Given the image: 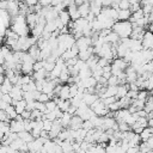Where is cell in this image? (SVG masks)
Returning <instances> with one entry per match:
<instances>
[{"label":"cell","instance_id":"4316f807","mask_svg":"<svg viewBox=\"0 0 153 153\" xmlns=\"http://www.w3.org/2000/svg\"><path fill=\"white\" fill-rule=\"evenodd\" d=\"M18 137H20L23 141H25V142H30V141H32L35 137H33V135L30 133V131H26V130H23V131H20V133H18Z\"/></svg>","mask_w":153,"mask_h":153},{"label":"cell","instance_id":"836d02e7","mask_svg":"<svg viewBox=\"0 0 153 153\" xmlns=\"http://www.w3.org/2000/svg\"><path fill=\"white\" fill-rule=\"evenodd\" d=\"M55 63H56V62H50V61L44 60V69H45L48 73H50V72L53 71V68L55 67Z\"/></svg>","mask_w":153,"mask_h":153},{"label":"cell","instance_id":"6f0895ef","mask_svg":"<svg viewBox=\"0 0 153 153\" xmlns=\"http://www.w3.org/2000/svg\"><path fill=\"white\" fill-rule=\"evenodd\" d=\"M1 147H2V142L0 141V149H1Z\"/></svg>","mask_w":153,"mask_h":153},{"label":"cell","instance_id":"ffe728a7","mask_svg":"<svg viewBox=\"0 0 153 153\" xmlns=\"http://www.w3.org/2000/svg\"><path fill=\"white\" fill-rule=\"evenodd\" d=\"M131 18L130 10H118L117 11V20H129Z\"/></svg>","mask_w":153,"mask_h":153},{"label":"cell","instance_id":"f546056e","mask_svg":"<svg viewBox=\"0 0 153 153\" xmlns=\"http://www.w3.org/2000/svg\"><path fill=\"white\" fill-rule=\"evenodd\" d=\"M149 97V92L148 91H146V90H139V92H137V99H140V100H147V98Z\"/></svg>","mask_w":153,"mask_h":153},{"label":"cell","instance_id":"681fc988","mask_svg":"<svg viewBox=\"0 0 153 153\" xmlns=\"http://www.w3.org/2000/svg\"><path fill=\"white\" fill-rule=\"evenodd\" d=\"M143 129H145L143 127H136V128H133V131H134L135 134H141Z\"/></svg>","mask_w":153,"mask_h":153},{"label":"cell","instance_id":"f35d334b","mask_svg":"<svg viewBox=\"0 0 153 153\" xmlns=\"http://www.w3.org/2000/svg\"><path fill=\"white\" fill-rule=\"evenodd\" d=\"M0 121L6 122V123H10V121H11V120L8 118L6 111H5V110H1V109H0Z\"/></svg>","mask_w":153,"mask_h":153},{"label":"cell","instance_id":"277c9868","mask_svg":"<svg viewBox=\"0 0 153 153\" xmlns=\"http://www.w3.org/2000/svg\"><path fill=\"white\" fill-rule=\"evenodd\" d=\"M75 44L78 45L79 51L80 50H85V49H87V48H90L92 45V38L87 37V36H81V37L76 38Z\"/></svg>","mask_w":153,"mask_h":153},{"label":"cell","instance_id":"b9f144b4","mask_svg":"<svg viewBox=\"0 0 153 153\" xmlns=\"http://www.w3.org/2000/svg\"><path fill=\"white\" fill-rule=\"evenodd\" d=\"M4 102H6L7 104H12V102H13V98L10 96V93H5V94H2V98H1Z\"/></svg>","mask_w":153,"mask_h":153},{"label":"cell","instance_id":"6da1fadb","mask_svg":"<svg viewBox=\"0 0 153 153\" xmlns=\"http://www.w3.org/2000/svg\"><path fill=\"white\" fill-rule=\"evenodd\" d=\"M111 30L120 36V38H128L133 31V24L130 20H117L114 23Z\"/></svg>","mask_w":153,"mask_h":153},{"label":"cell","instance_id":"8992f818","mask_svg":"<svg viewBox=\"0 0 153 153\" xmlns=\"http://www.w3.org/2000/svg\"><path fill=\"white\" fill-rule=\"evenodd\" d=\"M11 17H16L19 14V1L17 0H7V10Z\"/></svg>","mask_w":153,"mask_h":153},{"label":"cell","instance_id":"30bf717a","mask_svg":"<svg viewBox=\"0 0 153 153\" xmlns=\"http://www.w3.org/2000/svg\"><path fill=\"white\" fill-rule=\"evenodd\" d=\"M82 122L84 120L78 116V115H73L72 116V120H71V123H69V128L73 129V130H76V129H80L82 127Z\"/></svg>","mask_w":153,"mask_h":153},{"label":"cell","instance_id":"f907efd6","mask_svg":"<svg viewBox=\"0 0 153 153\" xmlns=\"http://www.w3.org/2000/svg\"><path fill=\"white\" fill-rule=\"evenodd\" d=\"M145 142L148 145V147H149L151 149H153V136H151V137H149L147 141H145Z\"/></svg>","mask_w":153,"mask_h":153},{"label":"cell","instance_id":"f5cc1de1","mask_svg":"<svg viewBox=\"0 0 153 153\" xmlns=\"http://www.w3.org/2000/svg\"><path fill=\"white\" fill-rule=\"evenodd\" d=\"M0 74H5V67H4V65H0Z\"/></svg>","mask_w":153,"mask_h":153},{"label":"cell","instance_id":"5bb4252c","mask_svg":"<svg viewBox=\"0 0 153 153\" xmlns=\"http://www.w3.org/2000/svg\"><path fill=\"white\" fill-rule=\"evenodd\" d=\"M37 19H38V14L35 13V12H30L29 14H26V24L29 25L30 30H32L36 26Z\"/></svg>","mask_w":153,"mask_h":153},{"label":"cell","instance_id":"e575fe53","mask_svg":"<svg viewBox=\"0 0 153 153\" xmlns=\"http://www.w3.org/2000/svg\"><path fill=\"white\" fill-rule=\"evenodd\" d=\"M38 102H41V103H47L48 100H50V96L48 94V93H44V92H41V94H39V97H38V99H37Z\"/></svg>","mask_w":153,"mask_h":153},{"label":"cell","instance_id":"ac0fdd59","mask_svg":"<svg viewBox=\"0 0 153 153\" xmlns=\"http://www.w3.org/2000/svg\"><path fill=\"white\" fill-rule=\"evenodd\" d=\"M78 10L80 13L81 18H86L90 13V2H82L80 5H78Z\"/></svg>","mask_w":153,"mask_h":153},{"label":"cell","instance_id":"74e56055","mask_svg":"<svg viewBox=\"0 0 153 153\" xmlns=\"http://www.w3.org/2000/svg\"><path fill=\"white\" fill-rule=\"evenodd\" d=\"M110 62H111V61H110V60H108V59H104V57H99L97 63H98V66H100V67L103 68V67H105V66L110 65Z\"/></svg>","mask_w":153,"mask_h":153},{"label":"cell","instance_id":"11a10c76","mask_svg":"<svg viewBox=\"0 0 153 153\" xmlns=\"http://www.w3.org/2000/svg\"><path fill=\"white\" fill-rule=\"evenodd\" d=\"M2 94H4V93H2V91H1V90H0V99H1V98H2Z\"/></svg>","mask_w":153,"mask_h":153},{"label":"cell","instance_id":"9f6ffc18","mask_svg":"<svg viewBox=\"0 0 153 153\" xmlns=\"http://www.w3.org/2000/svg\"><path fill=\"white\" fill-rule=\"evenodd\" d=\"M147 153H153V149H149V151H148Z\"/></svg>","mask_w":153,"mask_h":153},{"label":"cell","instance_id":"db71d44e","mask_svg":"<svg viewBox=\"0 0 153 153\" xmlns=\"http://www.w3.org/2000/svg\"><path fill=\"white\" fill-rule=\"evenodd\" d=\"M5 78H6V76H5V74H0V85H1L2 82H4Z\"/></svg>","mask_w":153,"mask_h":153},{"label":"cell","instance_id":"3957f363","mask_svg":"<svg viewBox=\"0 0 153 153\" xmlns=\"http://www.w3.org/2000/svg\"><path fill=\"white\" fill-rule=\"evenodd\" d=\"M75 115L80 116L84 121H86V120H90V118L94 115V112H93V110H92L88 105H86L84 102H81L80 105H79L78 109H76V114H75Z\"/></svg>","mask_w":153,"mask_h":153},{"label":"cell","instance_id":"83f0119b","mask_svg":"<svg viewBox=\"0 0 153 153\" xmlns=\"http://www.w3.org/2000/svg\"><path fill=\"white\" fill-rule=\"evenodd\" d=\"M6 114H7V116H8V118L10 120H14L17 116H18V114H17V111H16V108H14V105H12V104H10L7 108H6Z\"/></svg>","mask_w":153,"mask_h":153},{"label":"cell","instance_id":"7402d4cb","mask_svg":"<svg viewBox=\"0 0 153 153\" xmlns=\"http://www.w3.org/2000/svg\"><path fill=\"white\" fill-rule=\"evenodd\" d=\"M72 116H73V115H71L69 112H63V114H62V116L59 118V121H60V123H61V126H62L63 128L69 127V123H71Z\"/></svg>","mask_w":153,"mask_h":153},{"label":"cell","instance_id":"7a4b0ae2","mask_svg":"<svg viewBox=\"0 0 153 153\" xmlns=\"http://www.w3.org/2000/svg\"><path fill=\"white\" fill-rule=\"evenodd\" d=\"M92 110H93V112H94V115H98V116H106L108 115V112L110 111L109 110V108L103 103V100H102V98H98L91 106H90Z\"/></svg>","mask_w":153,"mask_h":153},{"label":"cell","instance_id":"ba28073f","mask_svg":"<svg viewBox=\"0 0 153 153\" xmlns=\"http://www.w3.org/2000/svg\"><path fill=\"white\" fill-rule=\"evenodd\" d=\"M23 93H24V91H23L22 86H18V85H14V86L12 87V90L10 91V96H11L14 100H20V99H23Z\"/></svg>","mask_w":153,"mask_h":153},{"label":"cell","instance_id":"d6a6232c","mask_svg":"<svg viewBox=\"0 0 153 153\" xmlns=\"http://www.w3.org/2000/svg\"><path fill=\"white\" fill-rule=\"evenodd\" d=\"M108 85H109V86H117V85H120L118 78H117L116 75H111V76L108 79Z\"/></svg>","mask_w":153,"mask_h":153},{"label":"cell","instance_id":"44dd1931","mask_svg":"<svg viewBox=\"0 0 153 153\" xmlns=\"http://www.w3.org/2000/svg\"><path fill=\"white\" fill-rule=\"evenodd\" d=\"M59 98L61 99H71V93H69V85L65 84L62 85L60 92H59Z\"/></svg>","mask_w":153,"mask_h":153},{"label":"cell","instance_id":"603a6c76","mask_svg":"<svg viewBox=\"0 0 153 153\" xmlns=\"http://www.w3.org/2000/svg\"><path fill=\"white\" fill-rule=\"evenodd\" d=\"M14 85L11 82V80L8 79V78H5V80H4V82L0 85V90L2 91V93L5 94V93H10V91L12 90V87H13Z\"/></svg>","mask_w":153,"mask_h":153},{"label":"cell","instance_id":"1f68e13d","mask_svg":"<svg viewBox=\"0 0 153 153\" xmlns=\"http://www.w3.org/2000/svg\"><path fill=\"white\" fill-rule=\"evenodd\" d=\"M130 2L129 0H120L118 1V10H129Z\"/></svg>","mask_w":153,"mask_h":153},{"label":"cell","instance_id":"2e32d148","mask_svg":"<svg viewBox=\"0 0 153 153\" xmlns=\"http://www.w3.org/2000/svg\"><path fill=\"white\" fill-rule=\"evenodd\" d=\"M145 29L141 27V26H133V31H131V35H130V38H135V39H142L143 35H145Z\"/></svg>","mask_w":153,"mask_h":153},{"label":"cell","instance_id":"9a60e30c","mask_svg":"<svg viewBox=\"0 0 153 153\" xmlns=\"http://www.w3.org/2000/svg\"><path fill=\"white\" fill-rule=\"evenodd\" d=\"M111 66H114V67H116V68H118V69L124 72L126 68L129 66V63L127 61H124V59H122V57H116V59L112 60V65Z\"/></svg>","mask_w":153,"mask_h":153},{"label":"cell","instance_id":"9c48e42d","mask_svg":"<svg viewBox=\"0 0 153 153\" xmlns=\"http://www.w3.org/2000/svg\"><path fill=\"white\" fill-rule=\"evenodd\" d=\"M128 47L131 51H140L142 50V43L140 39H135V38H128Z\"/></svg>","mask_w":153,"mask_h":153},{"label":"cell","instance_id":"d4e9b609","mask_svg":"<svg viewBox=\"0 0 153 153\" xmlns=\"http://www.w3.org/2000/svg\"><path fill=\"white\" fill-rule=\"evenodd\" d=\"M26 100L25 99H20V100H17L16 104H14V108H16V111L18 115H20L24 110H26Z\"/></svg>","mask_w":153,"mask_h":153},{"label":"cell","instance_id":"5b68a950","mask_svg":"<svg viewBox=\"0 0 153 153\" xmlns=\"http://www.w3.org/2000/svg\"><path fill=\"white\" fill-rule=\"evenodd\" d=\"M10 130L12 133H20L24 130V120H11L10 121Z\"/></svg>","mask_w":153,"mask_h":153},{"label":"cell","instance_id":"4dcf8cb0","mask_svg":"<svg viewBox=\"0 0 153 153\" xmlns=\"http://www.w3.org/2000/svg\"><path fill=\"white\" fill-rule=\"evenodd\" d=\"M117 123H118V130L122 131V133L128 131V130L131 129V127H130L128 123H126V122H117Z\"/></svg>","mask_w":153,"mask_h":153},{"label":"cell","instance_id":"bcb514c9","mask_svg":"<svg viewBox=\"0 0 153 153\" xmlns=\"http://www.w3.org/2000/svg\"><path fill=\"white\" fill-rule=\"evenodd\" d=\"M43 7H48V6H51V0H39L38 1Z\"/></svg>","mask_w":153,"mask_h":153},{"label":"cell","instance_id":"d590c367","mask_svg":"<svg viewBox=\"0 0 153 153\" xmlns=\"http://www.w3.org/2000/svg\"><path fill=\"white\" fill-rule=\"evenodd\" d=\"M102 100H103V103H104L106 106H109L110 104L115 103V102L117 100V98H116V97H105V98H102Z\"/></svg>","mask_w":153,"mask_h":153},{"label":"cell","instance_id":"91938a15","mask_svg":"<svg viewBox=\"0 0 153 153\" xmlns=\"http://www.w3.org/2000/svg\"><path fill=\"white\" fill-rule=\"evenodd\" d=\"M137 153H142V152H140V151H139V152H137Z\"/></svg>","mask_w":153,"mask_h":153},{"label":"cell","instance_id":"cb8c5ba5","mask_svg":"<svg viewBox=\"0 0 153 153\" xmlns=\"http://www.w3.org/2000/svg\"><path fill=\"white\" fill-rule=\"evenodd\" d=\"M59 19L62 22L63 25H68V23L72 20V19H71V16H69V13H68V11H66V10H62V11L59 12Z\"/></svg>","mask_w":153,"mask_h":153},{"label":"cell","instance_id":"4fadbf2b","mask_svg":"<svg viewBox=\"0 0 153 153\" xmlns=\"http://www.w3.org/2000/svg\"><path fill=\"white\" fill-rule=\"evenodd\" d=\"M67 11H68V13H69L72 20H75V19H78V18H80V13H79V10H78V5H76L75 2H73L72 5H69V6L67 7Z\"/></svg>","mask_w":153,"mask_h":153},{"label":"cell","instance_id":"f6af8a7d","mask_svg":"<svg viewBox=\"0 0 153 153\" xmlns=\"http://www.w3.org/2000/svg\"><path fill=\"white\" fill-rule=\"evenodd\" d=\"M38 1H39V0H24V2H25L29 7H32V6L37 5V4H38Z\"/></svg>","mask_w":153,"mask_h":153},{"label":"cell","instance_id":"f1b7e54d","mask_svg":"<svg viewBox=\"0 0 153 153\" xmlns=\"http://www.w3.org/2000/svg\"><path fill=\"white\" fill-rule=\"evenodd\" d=\"M45 108H47V112H50V111H53V110H55L57 108V104H56V102L54 99H50V100H48L45 103Z\"/></svg>","mask_w":153,"mask_h":153},{"label":"cell","instance_id":"484cf974","mask_svg":"<svg viewBox=\"0 0 153 153\" xmlns=\"http://www.w3.org/2000/svg\"><path fill=\"white\" fill-rule=\"evenodd\" d=\"M151 136H153V128L151 127H146L142 133L140 134V137H141V141H147Z\"/></svg>","mask_w":153,"mask_h":153},{"label":"cell","instance_id":"7dc6e473","mask_svg":"<svg viewBox=\"0 0 153 153\" xmlns=\"http://www.w3.org/2000/svg\"><path fill=\"white\" fill-rule=\"evenodd\" d=\"M140 4H141V6H143V5L153 6V0H141V1H140Z\"/></svg>","mask_w":153,"mask_h":153},{"label":"cell","instance_id":"8d00e7d4","mask_svg":"<svg viewBox=\"0 0 153 153\" xmlns=\"http://www.w3.org/2000/svg\"><path fill=\"white\" fill-rule=\"evenodd\" d=\"M51 126H53V121L47 120V118L43 120V129H44V130H47V131L49 133V130L51 129Z\"/></svg>","mask_w":153,"mask_h":153},{"label":"cell","instance_id":"7bdbcfd3","mask_svg":"<svg viewBox=\"0 0 153 153\" xmlns=\"http://www.w3.org/2000/svg\"><path fill=\"white\" fill-rule=\"evenodd\" d=\"M137 92L139 91H134V90H129L127 93V97H129L130 99H135L137 97Z\"/></svg>","mask_w":153,"mask_h":153},{"label":"cell","instance_id":"ee69618b","mask_svg":"<svg viewBox=\"0 0 153 153\" xmlns=\"http://www.w3.org/2000/svg\"><path fill=\"white\" fill-rule=\"evenodd\" d=\"M20 115H22V117H23L24 120H29V118L31 117V111H29V110H24Z\"/></svg>","mask_w":153,"mask_h":153},{"label":"cell","instance_id":"7c38bea8","mask_svg":"<svg viewBox=\"0 0 153 153\" xmlns=\"http://www.w3.org/2000/svg\"><path fill=\"white\" fill-rule=\"evenodd\" d=\"M98 98H99V96L97 93H84L82 94V102L88 106H91Z\"/></svg>","mask_w":153,"mask_h":153},{"label":"cell","instance_id":"d6986e66","mask_svg":"<svg viewBox=\"0 0 153 153\" xmlns=\"http://www.w3.org/2000/svg\"><path fill=\"white\" fill-rule=\"evenodd\" d=\"M120 36L117 35V33H115L114 31H111L110 33H108L106 36H105V42H109L110 44H112V45H117L118 44V42H120Z\"/></svg>","mask_w":153,"mask_h":153},{"label":"cell","instance_id":"8fae6325","mask_svg":"<svg viewBox=\"0 0 153 153\" xmlns=\"http://www.w3.org/2000/svg\"><path fill=\"white\" fill-rule=\"evenodd\" d=\"M93 54H94V51H93V47L91 45L90 48H87V49H85V50H80L79 54H78V59H80V60H82V61L86 62Z\"/></svg>","mask_w":153,"mask_h":153},{"label":"cell","instance_id":"680465c9","mask_svg":"<svg viewBox=\"0 0 153 153\" xmlns=\"http://www.w3.org/2000/svg\"><path fill=\"white\" fill-rule=\"evenodd\" d=\"M118 1H120V0H116V2H118Z\"/></svg>","mask_w":153,"mask_h":153},{"label":"cell","instance_id":"ab89813d","mask_svg":"<svg viewBox=\"0 0 153 153\" xmlns=\"http://www.w3.org/2000/svg\"><path fill=\"white\" fill-rule=\"evenodd\" d=\"M149 149H151V148L148 147V145H147L145 141H143V142H141V143L139 145V151H140V152H142V153H147Z\"/></svg>","mask_w":153,"mask_h":153},{"label":"cell","instance_id":"816d5d0a","mask_svg":"<svg viewBox=\"0 0 153 153\" xmlns=\"http://www.w3.org/2000/svg\"><path fill=\"white\" fill-rule=\"evenodd\" d=\"M148 127L153 128V118H148Z\"/></svg>","mask_w":153,"mask_h":153},{"label":"cell","instance_id":"e0dca14e","mask_svg":"<svg viewBox=\"0 0 153 153\" xmlns=\"http://www.w3.org/2000/svg\"><path fill=\"white\" fill-rule=\"evenodd\" d=\"M129 91V84H121V85H117V93H116V98L120 99V98H123L127 96Z\"/></svg>","mask_w":153,"mask_h":153},{"label":"cell","instance_id":"60d3db41","mask_svg":"<svg viewBox=\"0 0 153 153\" xmlns=\"http://www.w3.org/2000/svg\"><path fill=\"white\" fill-rule=\"evenodd\" d=\"M82 129H85L86 131H88L90 129H92L93 128V126H92V123H91V121L90 120H86V121H84L82 122V127H81Z\"/></svg>","mask_w":153,"mask_h":153},{"label":"cell","instance_id":"c3c4849f","mask_svg":"<svg viewBox=\"0 0 153 153\" xmlns=\"http://www.w3.org/2000/svg\"><path fill=\"white\" fill-rule=\"evenodd\" d=\"M8 105H10V104H7V103L4 102L2 99H0V109H1V110H6V108H7Z\"/></svg>","mask_w":153,"mask_h":153},{"label":"cell","instance_id":"52a82bcc","mask_svg":"<svg viewBox=\"0 0 153 153\" xmlns=\"http://www.w3.org/2000/svg\"><path fill=\"white\" fill-rule=\"evenodd\" d=\"M141 43L143 49H153V32L146 31L141 39Z\"/></svg>","mask_w":153,"mask_h":153}]
</instances>
